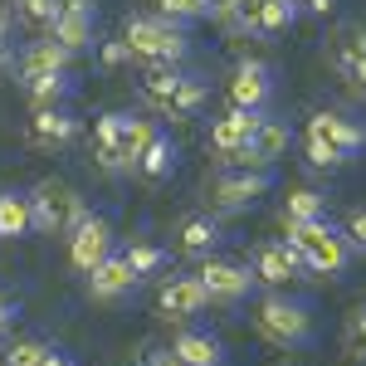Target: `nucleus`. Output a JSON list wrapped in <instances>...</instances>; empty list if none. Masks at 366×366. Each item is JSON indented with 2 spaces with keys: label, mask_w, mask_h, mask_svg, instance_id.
<instances>
[{
  "label": "nucleus",
  "mask_w": 366,
  "mask_h": 366,
  "mask_svg": "<svg viewBox=\"0 0 366 366\" xmlns=\"http://www.w3.org/2000/svg\"><path fill=\"white\" fill-rule=\"evenodd\" d=\"M39 366H74V362H69V357H64L59 347H49V357H44V362H39Z\"/></svg>",
  "instance_id": "nucleus-41"
},
{
  "label": "nucleus",
  "mask_w": 366,
  "mask_h": 366,
  "mask_svg": "<svg viewBox=\"0 0 366 366\" xmlns=\"http://www.w3.org/2000/svg\"><path fill=\"white\" fill-rule=\"evenodd\" d=\"M205 308H210V293H205L200 274H176V279H167L157 288V312L167 322H191Z\"/></svg>",
  "instance_id": "nucleus-9"
},
{
  "label": "nucleus",
  "mask_w": 366,
  "mask_h": 366,
  "mask_svg": "<svg viewBox=\"0 0 366 366\" xmlns=\"http://www.w3.org/2000/svg\"><path fill=\"white\" fill-rule=\"evenodd\" d=\"M137 366H181L171 347H142L137 352Z\"/></svg>",
  "instance_id": "nucleus-36"
},
{
  "label": "nucleus",
  "mask_w": 366,
  "mask_h": 366,
  "mask_svg": "<svg viewBox=\"0 0 366 366\" xmlns=\"http://www.w3.org/2000/svg\"><path fill=\"white\" fill-rule=\"evenodd\" d=\"M298 5H303V10H312V15H327V10H332V0H298Z\"/></svg>",
  "instance_id": "nucleus-40"
},
{
  "label": "nucleus",
  "mask_w": 366,
  "mask_h": 366,
  "mask_svg": "<svg viewBox=\"0 0 366 366\" xmlns=\"http://www.w3.org/2000/svg\"><path fill=\"white\" fill-rule=\"evenodd\" d=\"M352 79H357V84L366 88V59H357V69H352Z\"/></svg>",
  "instance_id": "nucleus-43"
},
{
  "label": "nucleus",
  "mask_w": 366,
  "mask_h": 366,
  "mask_svg": "<svg viewBox=\"0 0 366 366\" xmlns=\"http://www.w3.org/2000/svg\"><path fill=\"white\" fill-rule=\"evenodd\" d=\"M69 64H74V54H69L64 44H54V39H34L25 54L15 59L20 79H39V74H64Z\"/></svg>",
  "instance_id": "nucleus-18"
},
{
  "label": "nucleus",
  "mask_w": 366,
  "mask_h": 366,
  "mask_svg": "<svg viewBox=\"0 0 366 366\" xmlns=\"http://www.w3.org/2000/svg\"><path fill=\"white\" fill-rule=\"evenodd\" d=\"M303 157H308V167H322V171H332V167H342V162H347L337 147H332L327 137H317V132H308V137H303Z\"/></svg>",
  "instance_id": "nucleus-31"
},
{
  "label": "nucleus",
  "mask_w": 366,
  "mask_h": 366,
  "mask_svg": "<svg viewBox=\"0 0 366 366\" xmlns=\"http://www.w3.org/2000/svg\"><path fill=\"white\" fill-rule=\"evenodd\" d=\"M347 239H352V249H366V205L347 215Z\"/></svg>",
  "instance_id": "nucleus-37"
},
{
  "label": "nucleus",
  "mask_w": 366,
  "mask_h": 366,
  "mask_svg": "<svg viewBox=\"0 0 366 366\" xmlns=\"http://www.w3.org/2000/svg\"><path fill=\"white\" fill-rule=\"evenodd\" d=\"M93 25H98V5L93 0H64L59 15L49 20V39L64 44L69 54H84L93 44Z\"/></svg>",
  "instance_id": "nucleus-10"
},
{
  "label": "nucleus",
  "mask_w": 366,
  "mask_h": 366,
  "mask_svg": "<svg viewBox=\"0 0 366 366\" xmlns=\"http://www.w3.org/2000/svg\"><path fill=\"white\" fill-rule=\"evenodd\" d=\"M59 5H64V0H15V15H20L25 25H49L59 15Z\"/></svg>",
  "instance_id": "nucleus-34"
},
{
  "label": "nucleus",
  "mask_w": 366,
  "mask_h": 366,
  "mask_svg": "<svg viewBox=\"0 0 366 366\" xmlns=\"http://www.w3.org/2000/svg\"><path fill=\"white\" fill-rule=\"evenodd\" d=\"M98 59H103L108 69H122V64H132L137 54L127 49V39H108V44H103V54H98Z\"/></svg>",
  "instance_id": "nucleus-35"
},
{
  "label": "nucleus",
  "mask_w": 366,
  "mask_h": 366,
  "mask_svg": "<svg viewBox=\"0 0 366 366\" xmlns=\"http://www.w3.org/2000/svg\"><path fill=\"white\" fill-rule=\"evenodd\" d=\"M200 283H205V293H210V303H220V308H234V303H244L254 293V269L244 264H234V259H205L196 269Z\"/></svg>",
  "instance_id": "nucleus-6"
},
{
  "label": "nucleus",
  "mask_w": 366,
  "mask_h": 366,
  "mask_svg": "<svg viewBox=\"0 0 366 366\" xmlns=\"http://www.w3.org/2000/svg\"><path fill=\"white\" fill-rule=\"evenodd\" d=\"M142 283V274L122 259V254H108L93 274H84V293L93 303H122V298H132V288Z\"/></svg>",
  "instance_id": "nucleus-11"
},
{
  "label": "nucleus",
  "mask_w": 366,
  "mask_h": 366,
  "mask_svg": "<svg viewBox=\"0 0 366 366\" xmlns=\"http://www.w3.org/2000/svg\"><path fill=\"white\" fill-rule=\"evenodd\" d=\"M122 39H127V49L142 64H181L186 49H191L186 29L176 25V20H167V15H127Z\"/></svg>",
  "instance_id": "nucleus-3"
},
{
  "label": "nucleus",
  "mask_w": 366,
  "mask_h": 366,
  "mask_svg": "<svg viewBox=\"0 0 366 366\" xmlns=\"http://www.w3.org/2000/svg\"><path fill=\"white\" fill-rule=\"evenodd\" d=\"M259 122H264V113H244V108H229L215 127H210V147L220 152V162L225 157H234L239 147H249L254 132H259Z\"/></svg>",
  "instance_id": "nucleus-15"
},
{
  "label": "nucleus",
  "mask_w": 366,
  "mask_h": 366,
  "mask_svg": "<svg viewBox=\"0 0 366 366\" xmlns=\"http://www.w3.org/2000/svg\"><path fill=\"white\" fill-rule=\"evenodd\" d=\"M249 269L259 283H269V288H279V283L298 279V269H303V254L293 249L288 239H269V244H259L249 254Z\"/></svg>",
  "instance_id": "nucleus-13"
},
{
  "label": "nucleus",
  "mask_w": 366,
  "mask_h": 366,
  "mask_svg": "<svg viewBox=\"0 0 366 366\" xmlns=\"http://www.w3.org/2000/svg\"><path fill=\"white\" fill-rule=\"evenodd\" d=\"M254 332L274 347H308L312 342V308L303 298H288V293H264L254 303Z\"/></svg>",
  "instance_id": "nucleus-2"
},
{
  "label": "nucleus",
  "mask_w": 366,
  "mask_h": 366,
  "mask_svg": "<svg viewBox=\"0 0 366 366\" xmlns=\"http://www.w3.org/2000/svg\"><path fill=\"white\" fill-rule=\"evenodd\" d=\"M15 317H20V308H15V303H5V308H0V332H5V327H10Z\"/></svg>",
  "instance_id": "nucleus-42"
},
{
  "label": "nucleus",
  "mask_w": 366,
  "mask_h": 366,
  "mask_svg": "<svg viewBox=\"0 0 366 366\" xmlns=\"http://www.w3.org/2000/svg\"><path fill=\"white\" fill-rule=\"evenodd\" d=\"M269 186H274V176H269V171L229 167V171H220V176L210 181V205H215V210H225V215H234V210H249Z\"/></svg>",
  "instance_id": "nucleus-5"
},
{
  "label": "nucleus",
  "mask_w": 366,
  "mask_h": 366,
  "mask_svg": "<svg viewBox=\"0 0 366 366\" xmlns=\"http://www.w3.org/2000/svg\"><path fill=\"white\" fill-rule=\"evenodd\" d=\"M229 108H244V113H264L269 108V98H274V79H269V64H234V74H229Z\"/></svg>",
  "instance_id": "nucleus-12"
},
{
  "label": "nucleus",
  "mask_w": 366,
  "mask_h": 366,
  "mask_svg": "<svg viewBox=\"0 0 366 366\" xmlns=\"http://www.w3.org/2000/svg\"><path fill=\"white\" fill-rule=\"evenodd\" d=\"M10 64H15V59H10V49H5V44H0V74H5V69H10Z\"/></svg>",
  "instance_id": "nucleus-44"
},
{
  "label": "nucleus",
  "mask_w": 366,
  "mask_h": 366,
  "mask_svg": "<svg viewBox=\"0 0 366 366\" xmlns=\"http://www.w3.org/2000/svg\"><path fill=\"white\" fill-rule=\"evenodd\" d=\"M69 142H79V117H69L64 108H34L29 113V147L59 152Z\"/></svg>",
  "instance_id": "nucleus-14"
},
{
  "label": "nucleus",
  "mask_w": 366,
  "mask_h": 366,
  "mask_svg": "<svg viewBox=\"0 0 366 366\" xmlns=\"http://www.w3.org/2000/svg\"><path fill=\"white\" fill-rule=\"evenodd\" d=\"M0 244H5V239H0Z\"/></svg>",
  "instance_id": "nucleus-46"
},
{
  "label": "nucleus",
  "mask_w": 366,
  "mask_h": 366,
  "mask_svg": "<svg viewBox=\"0 0 366 366\" xmlns=\"http://www.w3.org/2000/svg\"><path fill=\"white\" fill-rule=\"evenodd\" d=\"M10 5H15V0H10Z\"/></svg>",
  "instance_id": "nucleus-47"
},
{
  "label": "nucleus",
  "mask_w": 366,
  "mask_h": 366,
  "mask_svg": "<svg viewBox=\"0 0 366 366\" xmlns=\"http://www.w3.org/2000/svg\"><path fill=\"white\" fill-rule=\"evenodd\" d=\"M122 127H127V113H103L98 127H93V152H117Z\"/></svg>",
  "instance_id": "nucleus-32"
},
{
  "label": "nucleus",
  "mask_w": 366,
  "mask_h": 366,
  "mask_svg": "<svg viewBox=\"0 0 366 366\" xmlns=\"http://www.w3.org/2000/svg\"><path fill=\"white\" fill-rule=\"evenodd\" d=\"M322 215H327V196L312 186H298L283 200V220H322Z\"/></svg>",
  "instance_id": "nucleus-26"
},
{
  "label": "nucleus",
  "mask_w": 366,
  "mask_h": 366,
  "mask_svg": "<svg viewBox=\"0 0 366 366\" xmlns=\"http://www.w3.org/2000/svg\"><path fill=\"white\" fill-rule=\"evenodd\" d=\"M171 352H176L181 366H225L220 337H210V332H200V327H181V332L171 337Z\"/></svg>",
  "instance_id": "nucleus-16"
},
{
  "label": "nucleus",
  "mask_w": 366,
  "mask_h": 366,
  "mask_svg": "<svg viewBox=\"0 0 366 366\" xmlns=\"http://www.w3.org/2000/svg\"><path fill=\"white\" fill-rule=\"evenodd\" d=\"M157 15H167L176 25H196L210 15V0H157Z\"/></svg>",
  "instance_id": "nucleus-29"
},
{
  "label": "nucleus",
  "mask_w": 366,
  "mask_h": 366,
  "mask_svg": "<svg viewBox=\"0 0 366 366\" xmlns=\"http://www.w3.org/2000/svg\"><path fill=\"white\" fill-rule=\"evenodd\" d=\"M64 239H69V264H74L79 274H93V269L113 254V225H108L103 215H84Z\"/></svg>",
  "instance_id": "nucleus-8"
},
{
  "label": "nucleus",
  "mask_w": 366,
  "mask_h": 366,
  "mask_svg": "<svg viewBox=\"0 0 366 366\" xmlns=\"http://www.w3.org/2000/svg\"><path fill=\"white\" fill-rule=\"evenodd\" d=\"M239 5H244V0H210V20H220V25H225V20L234 15V10H239Z\"/></svg>",
  "instance_id": "nucleus-38"
},
{
  "label": "nucleus",
  "mask_w": 366,
  "mask_h": 366,
  "mask_svg": "<svg viewBox=\"0 0 366 366\" xmlns=\"http://www.w3.org/2000/svg\"><path fill=\"white\" fill-rule=\"evenodd\" d=\"M176 84H181L176 64H147V79H142V98H147V108H157V113H171Z\"/></svg>",
  "instance_id": "nucleus-23"
},
{
  "label": "nucleus",
  "mask_w": 366,
  "mask_h": 366,
  "mask_svg": "<svg viewBox=\"0 0 366 366\" xmlns=\"http://www.w3.org/2000/svg\"><path fill=\"white\" fill-rule=\"evenodd\" d=\"M308 132L327 137V142L342 152V157H357V152L366 147V127L357 122V117H342V113H312Z\"/></svg>",
  "instance_id": "nucleus-17"
},
{
  "label": "nucleus",
  "mask_w": 366,
  "mask_h": 366,
  "mask_svg": "<svg viewBox=\"0 0 366 366\" xmlns=\"http://www.w3.org/2000/svg\"><path fill=\"white\" fill-rule=\"evenodd\" d=\"M205 98H210V88L200 84V79H186L181 74V84H176V98H171V113L167 117H191L205 108Z\"/></svg>",
  "instance_id": "nucleus-27"
},
{
  "label": "nucleus",
  "mask_w": 366,
  "mask_h": 366,
  "mask_svg": "<svg viewBox=\"0 0 366 366\" xmlns=\"http://www.w3.org/2000/svg\"><path fill=\"white\" fill-rule=\"evenodd\" d=\"M5 303H10V293H5V288H0V308H5Z\"/></svg>",
  "instance_id": "nucleus-45"
},
{
  "label": "nucleus",
  "mask_w": 366,
  "mask_h": 366,
  "mask_svg": "<svg viewBox=\"0 0 366 366\" xmlns=\"http://www.w3.org/2000/svg\"><path fill=\"white\" fill-rule=\"evenodd\" d=\"M10 29H15V10H10V0H0V44L10 39Z\"/></svg>",
  "instance_id": "nucleus-39"
},
{
  "label": "nucleus",
  "mask_w": 366,
  "mask_h": 366,
  "mask_svg": "<svg viewBox=\"0 0 366 366\" xmlns=\"http://www.w3.org/2000/svg\"><path fill=\"white\" fill-rule=\"evenodd\" d=\"M69 93H74V79H69V69H64V74H39V79H25L29 108H59Z\"/></svg>",
  "instance_id": "nucleus-24"
},
{
  "label": "nucleus",
  "mask_w": 366,
  "mask_h": 366,
  "mask_svg": "<svg viewBox=\"0 0 366 366\" xmlns=\"http://www.w3.org/2000/svg\"><path fill=\"white\" fill-rule=\"evenodd\" d=\"M288 147H293V127L279 122V117H264L259 132H254V157H259V167H274L279 157H288Z\"/></svg>",
  "instance_id": "nucleus-22"
},
{
  "label": "nucleus",
  "mask_w": 366,
  "mask_h": 366,
  "mask_svg": "<svg viewBox=\"0 0 366 366\" xmlns=\"http://www.w3.org/2000/svg\"><path fill=\"white\" fill-rule=\"evenodd\" d=\"M137 171L147 176V181H162V176H171V171H176V142L157 132V142H152V147L142 152Z\"/></svg>",
  "instance_id": "nucleus-25"
},
{
  "label": "nucleus",
  "mask_w": 366,
  "mask_h": 366,
  "mask_svg": "<svg viewBox=\"0 0 366 366\" xmlns=\"http://www.w3.org/2000/svg\"><path fill=\"white\" fill-rule=\"evenodd\" d=\"M342 347H347L352 357H362V362H366V308L347 312V322H342Z\"/></svg>",
  "instance_id": "nucleus-33"
},
{
  "label": "nucleus",
  "mask_w": 366,
  "mask_h": 366,
  "mask_svg": "<svg viewBox=\"0 0 366 366\" xmlns=\"http://www.w3.org/2000/svg\"><path fill=\"white\" fill-rule=\"evenodd\" d=\"M29 205H34V229H44V234H69V229L88 215L84 196H79L69 181H54V176H44V181L29 191Z\"/></svg>",
  "instance_id": "nucleus-4"
},
{
  "label": "nucleus",
  "mask_w": 366,
  "mask_h": 366,
  "mask_svg": "<svg viewBox=\"0 0 366 366\" xmlns=\"http://www.w3.org/2000/svg\"><path fill=\"white\" fill-rule=\"evenodd\" d=\"M49 357V342L44 337H20L5 347V357H0V366H39Z\"/></svg>",
  "instance_id": "nucleus-28"
},
{
  "label": "nucleus",
  "mask_w": 366,
  "mask_h": 366,
  "mask_svg": "<svg viewBox=\"0 0 366 366\" xmlns=\"http://www.w3.org/2000/svg\"><path fill=\"white\" fill-rule=\"evenodd\" d=\"M215 244H220V225H215L210 215H191V220H181V229H176V249H181V254H200V259H210Z\"/></svg>",
  "instance_id": "nucleus-21"
},
{
  "label": "nucleus",
  "mask_w": 366,
  "mask_h": 366,
  "mask_svg": "<svg viewBox=\"0 0 366 366\" xmlns=\"http://www.w3.org/2000/svg\"><path fill=\"white\" fill-rule=\"evenodd\" d=\"M122 259L137 269L142 279H147V274H157V269H167V249H162V244H127Z\"/></svg>",
  "instance_id": "nucleus-30"
},
{
  "label": "nucleus",
  "mask_w": 366,
  "mask_h": 366,
  "mask_svg": "<svg viewBox=\"0 0 366 366\" xmlns=\"http://www.w3.org/2000/svg\"><path fill=\"white\" fill-rule=\"evenodd\" d=\"M34 229V205L25 191H0V239H25Z\"/></svg>",
  "instance_id": "nucleus-19"
},
{
  "label": "nucleus",
  "mask_w": 366,
  "mask_h": 366,
  "mask_svg": "<svg viewBox=\"0 0 366 366\" xmlns=\"http://www.w3.org/2000/svg\"><path fill=\"white\" fill-rule=\"evenodd\" d=\"M152 142H157V122H152V117H142V113H127V127H122V142H117V157H122V167L137 171L142 152H147Z\"/></svg>",
  "instance_id": "nucleus-20"
},
{
  "label": "nucleus",
  "mask_w": 366,
  "mask_h": 366,
  "mask_svg": "<svg viewBox=\"0 0 366 366\" xmlns=\"http://www.w3.org/2000/svg\"><path fill=\"white\" fill-rule=\"evenodd\" d=\"M283 239L303 254V264H308L312 274L337 279L342 269L352 264V239H347V229L327 225V215L322 220H283Z\"/></svg>",
  "instance_id": "nucleus-1"
},
{
  "label": "nucleus",
  "mask_w": 366,
  "mask_h": 366,
  "mask_svg": "<svg viewBox=\"0 0 366 366\" xmlns=\"http://www.w3.org/2000/svg\"><path fill=\"white\" fill-rule=\"evenodd\" d=\"M298 10H303L298 0H244L225 20V29H234V34H279L298 20Z\"/></svg>",
  "instance_id": "nucleus-7"
}]
</instances>
